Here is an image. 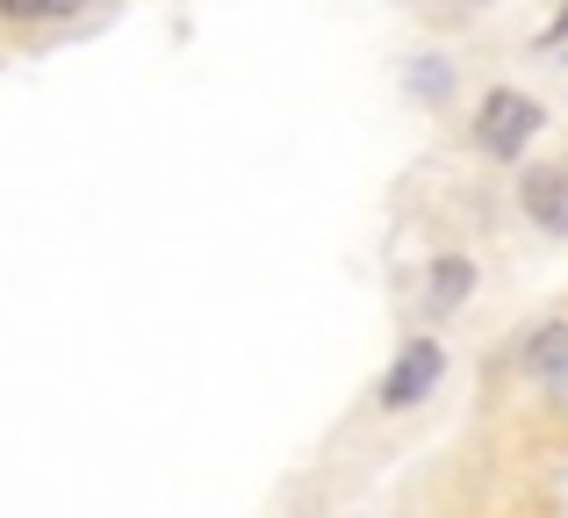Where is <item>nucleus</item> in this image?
Masks as SVG:
<instances>
[{"label": "nucleus", "mask_w": 568, "mask_h": 518, "mask_svg": "<svg viewBox=\"0 0 568 518\" xmlns=\"http://www.w3.org/2000/svg\"><path fill=\"white\" fill-rule=\"evenodd\" d=\"M439 375H446V346L417 332V338H403V353L382 367L375 404H382V410H410V404H425V396L439 389Z\"/></svg>", "instance_id": "nucleus-2"}, {"label": "nucleus", "mask_w": 568, "mask_h": 518, "mask_svg": "<svg viewBox=\"0 0 568 518\" xmlns=\"http://www.w3.org/2000/svg\"><path fill=\"white\" fill-rule=\"evenodd\" d=\"M547 130V109L532 94H518V87H489L483 94V109H475V123H468V138H475V152H489V159H526V144Z\"/></svg>", "instance_id": "nucleus-1"}, {"label": "nucleus", "mask_w": 568, "mask_h": 518, "mask_svg": "<svg viewBox=\"0 0 568 518\" xmlns=\"http://www.w3.org/2000/svg\"><path fill=\"white\" fill-rule=\"evenodd\" d=\"M446 87H454V65L425 51V58L410 65V94H417V101H446Z\"/></svg>", "instance_id": "nucleus-7"}, {"label": "nucleus", "mask_w": 568, "mask_h": 518, "mask_svg": "<svg viewBox=\"0 0 568 518\" xmlns=\"http://www.w3.org/2000/svg\"><path fill=\"white\" fill-rule=\"evenodd\" d=\"M518 210L540 231H561L568 224V166H526L518 173Z\"/></svg>", "instance_id": "nucleus-4"}, {"label": "nucleus", "mask_w": 568, "mask_h": 518, "mask_svg": "<svg viewBox=\"0 0 568 518\" xmlns=\"http://www.w3.org/2000/svg\"><path fill=\"white\" fill-rule=\"evenodd\" d=\"M72 0H0V22H22V29H43V22H65Z\"/></svg>", "instance_id": "nucleus-6"}, {"label": "nucleus", "mask_w": 568, "mask_h": 518, "mask_svg": "<svg viewBox=\"0 0 568 518\" xmlns=\"http://www.w3.org/2000/svg\"><path fill=\"white\" fill-rule=\"evenodd\" d=\"M468 295H475V260L439 253V260L425 266V309H432V317H454Z\"/></svg>", "instance_id": "nucleus-5"}, {"label": "nucleus", "mask_w": 568, "mask_h": 518, "mask_svg": "<svg viewBox=\"0 0 568 518\" xmlns=\"http://www.w3.org/2000/svg\"><path fill=\"white\" fill-rule=\"evenodd\" d=\"M518 367H526V382H540L555 404H568V324H532L526 338H518Z\"/></svg>", "instance_id": "nucleus-3"}, {"label": "nucleus", "mask_w": 568, "mask_h": 518, "mask_svg": "<svg viewBox=\"0 0 568 518\" xmlns=\"http://www.w3.org/2000/svg\"><path fill=\"white\" fill-rule=\"evenodd\" d=\"M561 238H568V224H561Z\"/></svg>", "instance_id": "nucleus-9"}, {"label": "nucleus", "mask_w": 568, "mask_h": 518, "mask_svg": "<svg viewBox=\"0 0 568 518\" xmlns=\"http://www.w3.org/2000/svg\"><path fill=\"white\" fill-rule=\"evenodd\" d=\"M540 51H555V58H568V8L555 14V22L540 29Z\"/></svg>", "instance_id": "nucleus-8"}]
</instances>
